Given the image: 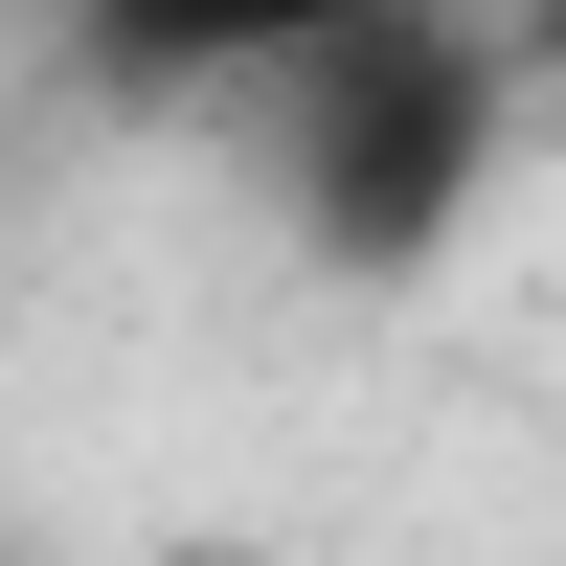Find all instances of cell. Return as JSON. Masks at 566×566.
Here are the masks:
<instances>
[{
    "label": "cell",
    "instance_id": "6da1fadb",
    "mask_svg": "<svg viewBox=\"0 0 566 566\" xmlns=\"http://www.w3.org/2000/svg\"><path fill=\"white\" fill-rule=\"evenodd\" d=\"M499 181V45L453 0H340L295 45V136H272V205L317 272H431Z\"/></svg>",
    "mask_w": 566,
    "mask_h": 566
},
{
    "label": "cell",
    "instance_id": "7a4b0ae2",
    "mask_svg": "<svg viewBox=\"0 0 566 566\" xmlns=\"http://www.w3.org/2000/svg\"><path fill=\"white\" fill-rule=\"evenodd\" d=\"M340 0H69V45L114 91H205V69H295Z\"/></svg>",
    "mask_w": 566,
    "mask_h": 566
}]
</instances>
